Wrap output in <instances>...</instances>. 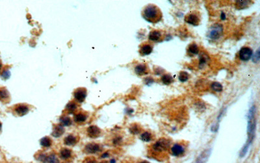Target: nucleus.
<instances>
[{"label":"nucleus","mask_w":260,"mask_h":163,"mask_svg":"<svg viewBox=\"0 0 260 163\" xmlns=\"http://www.w3.org/2000/svg\"><path fill=\"white\" fill-rule=\"evenodd\" d=\"M60 155H61V157L63 159H67L70 157L71 151L70 150V149H67V148L63 149L60 152Z\"/></svg>","instance_id":"nucleus-21"},{"label":"nucleus","mask_w":260,"mask_h":163,"mask_svg":"<svg viewBox=\"0 0 260 163\" xmlns=\"http://www.w3.org/2000/svg\"><path fill=\"white\" fill-rule=\"evenodd\" d=\"M211 88L213 91H214V92H222L223 89L222 84H221L220 83H218V82L213 83L211 84Z\"/></svg>","instance_id":"nucleus-23"},{"label":"nucleus","mask_w":260,"mask_h":163,"mask_svg":"<svg viewBox=\"0 0 260 163\" xmlns=\"http://www.w3.org/2000/svg\"><path fill=\"white\" fill-rule=\"evenodd\" d=\"M225 18H226V15L223 12H222V13H221V19H225Z\"/></svg>","instance_id":"nucleus-39"},{"label":"nucleus","mask_w":260,"mask_h":163,"mask_svg":"<svg viewBox=\"0 0 260 163\" xmlns=\"http://www.w3.org/2000/svg\"><path fill=\"white\" fill-rule=\"evenodd\" d=\"M153 50V47L150 44L142 45L140 49V54L142 55H148L150 54Z\"/></svg>","instance_id":"nucleus-14"},{"label":"nucleus","mask_w":260,"mask_h":163,"mask_svg":"<svg viewBox=\"0 0 260 163\" xmlns=\"http://www.w3.org/2000/svg\"><path fill=\"white\" fill-rule=\"evenodd\" d=\"M152 134L150 133L147 132V131L144 132L143 133H142L141 135V139L142 141L146 142H150L152 140Z\"/></svg>","instance_id":"nucleus-25"},{"label":"nucleus","mask_w":260,"mask_h":163,"mask_svg":"<svg viewBox=\"0 0 260 163\" xmlns=\"http://www.w3.org/2000/svg\"><path fill=\"white\" fill-rule=\"evenodd\" d=\"M9 96V93L7 90L4 88L0 89V97H1L2 99L5 100L6 98H8Z\"/></svg>","instance_id":"nucleus-28"},{"label":"nucleus","mask_w":260,"mask_h":163,"mask_svg":"<svg viewBox=\"0 0 260 163\" xmlns=\"http://www.w3.org/2000/svg\"><path fill=\"white\" fill-rule=\"evenodd\" d=\"M83 163H97V162L94 157H87L84 160Z\"/></svg>","instance_id":"nucleus-34"},{"label":"nucleus","mask_w":260,"mask_h":163,"mask_svg":"<svg viewBox=\"0 0 260 163\" xmlns=\"http://www.w3.org/2000/svg\"><path fill=\"white\" fill-rule=\"evenodd\" d=\"M256 107L253 106L249 110V124H248V135L249 138L246 145L250 146L254 138L256 131Z\"/></svg>","instance_id":"nucleus-2"},{"label":"nucleus","mask_w":260,"mask_h":163,"mask_svg":"<svg viewBox=\"0 0 260 163\" xmlns=\"http://www.w3.org/2000/svg\"><path fill=\"white\" fill-rule=\"evenodd\" d=\"M185 22L194 26H197L201 22V15L198 11H193L187 14L185 17Z\"/></svg>","instance_id":"nucleus-4"},{"label":"nucleus","mask_w":260,"mask_h":163,"mask_svg":"<svg viewBox=\"0 0 260 163\" xmlns=\"http://www.w3.org/2000/svg\"><path fill=\"white\" fill-rule=\"evenodd\" d=\"M2 123L0 122V131H1V129H2Z\"/></svg>","instance_id":"nucleus-41"},{"label":"nucleus","mask_w":260,"mask_h":163,"mask_svg":"<svg viewBox=\"0 0 260 163\" xmlns=\"http://www.w3.org/2000/svg\"><path fill=\"white\" fill-rule=\"evenodd\" d=\"M121 140V138H116L114 140V144H119V143L120 142Z\"/></svg>","instance_id":"nucleus-37"},{"label":"nucleus","mask_w":260,"mask_h":163,"mask_svg":"<svg viewBox=\"0 0 260 163\" xmlns=\"http://www.w3.org/2000/svg\"><path fill=\"white\" fill-rule=\"evenodd\" d=\"M108 156H109V154H108V153H107V152H106V153H103V154L102 155V158H105V157H108Z\"/></svg>","instance_id":"nucleus-38"},{"label":"nucleus","mask_w":260,"mask_h":163,"mask_svg":"<svg viewBox=\"0 0 260 163\" xmlns=\"http://www.w3.org/2000/svg\"><path fill=\"white\" fill-rule=\"evenodd\" d=\"M102 163H108L107 161H103V162H102Z\"/></svg>","instance_id":"nucleus-43"},{"label":"nucleus","mask_w":260,"mask_h":163,"mask_svg":"<svg viewBox=\"0 0 260 163\" xmlns=\"http://www.w3.org/2000/svg\"><path fill=\"white\" fill-rule=\"evenodd\" d=\"M259 49H258L257 50V51H256V53L255 54V55H254V57H253V59H252V61H253V62H258L259 61Z\"/></svg>","instance_id":"nucleus-33"},{"label":"nucleus","mask_w":260,"mask_h":163,"mask_svg":"<svg viewBox=\"0 0 260 163\" xmlns=\"http://www.w3.org/2000/svg\"><path fill=\"white\" fill-rule=\"evenodd\" d=\"M74 119L77 123H83L87 120V116L83 113H78L74 116Z\"/></svg>","instance_id":"nucleus-20"},{"label":"nucleus","mask_w":260,"mask_h":163,"mask_svg":"<svg viewBox=\"0 0 260 163\" xmlns=\"http://www.w3.org/2000/svg\"><path fill=\"white\" fill-rule=\"evenodd\" d=\"M148 38L151 41H159L161 38V32L158 30H154L150 32Z\"/></svg>","instance_id":"nucleus-13"},{"label":"nucleus","mask_w":260,"mask_h":163,"mask_svg":"<svg viewBox=\"0 0 260 163\" xmlns=\"http://www.w3.org/2000/svg\"><path fill=\"white\" fill-rule=\"evenodd\" d=\"M239 55L240 60L247 61L252 56V50L249 47H243L240 49Z\"/></svg>","instance_id":"nucleus-6"},{"label":"nucleus","mask_w":260,"mask_h":163,"mask_svg":"<svg viewBox=\"0 0 260 163\" xmlns=\"http://www.w3.org/2000/svg\"><path fill=\"white\" fill-rule=\"evenodd\" d=\"M60 122L61 124L64 126H69L72 124V120L71 118L68 116H62L60 118Z\"/></svg>","instance_id":"nucleus-24"},{"label":"nucleus","mask_w":260,"mask_h":163,"mask_svg":"<svg viewBox=\"0 0 260 163\" xmlns=\"http://www.w3.org/2000/svg\"><path fill=\"white\" fill-rule=\"evenodd\" d=\"M135 71L138 75H144L148 74L149 70L146 64H139L135 66Z\"/></svg>","instance_id":"nucleus-10"},{"label":"nucleus","mask_w":260,"mask_h":163,"mask_svg":"<svg viewBox=\"0 0 260 163\" xmlns=\"http://www.w3.org/2000/svg\"><path fill=\"white\" fill-rule=\"evenodd\" d=\"M115 162H116V161H115V159H112V160H110V163H115Z\"/></svg>","instance_id":"nucleus-40"},{"label":"nucleus","mask_w":260,"mask_h":163,"mask_svg":"<svg viewBox=\"0 0 260 163\" xmlns=\"http://www.w3.org/2000/svg\"><path fill=\"white\" fill-rule=\"evenodd\" d=\"M173 77L170 74H165L162 76L161 81L165 85H169L173 82Z\"/></svg>","instance_id":"nucleus-19"},{"label":"nucleus","mask_w":260,"mask_h":163,"mask_svg":"<svg viewBox=\"0 0 260 163\" xmlns=\"http://www.w3.org/2000/svg\"><path fill=\"white\" fill-rule=\"evenodd\" d=\"M1 68H2V64L0 63V69H1Z\"/></svg>","instance_id":"nucleus-44"},{"label":"nucleus","mask_w":260,"mask_h":163,"mask_svg":"<svg viewBox=\"0 0 260 163\" xmlns=\"http://www.w3.org/2000/svg\"><path fill=\"white\" fill-rule=\"evenodd\" d=\"M171 142L166 139H161L155 142L152 146L153 150L155 152H162L170 148Z\"/></svg>","instance_id":"nucleus-3"},{"label":"nucleus","mask_w":260,"mask_h":163,"mask_svg":"<svg viewBox=\"0 0 260 163\" xmlns=\"http://www.w3.org/2000/svg\"><path fill=\"white\" fill-rule=\"evenodd\" d=\"M51 140L49 137H48V136H45V137L42 138L41 140V144L46 148H48L51 146Z\"/></svg>","instance_id":"nucleus-26"},{"label":"nucleus","mask_w":260,"mask_h":163,"mask_svg":"<svg viewBox=\"0 0 260 163\" xmlns=\"http://www.w3.org/2000/svg\"><path fill=\"white\" fill-rule=\"evenodd\" d=\"M76 109H77V105H76V104L74 102H70L67 105V109L70 113L74 112Z\"/></svg>","instance_id":"nucleus-29"},{"label":"nucleus","mask_w":260,"mask_h":163,"mask_svg":"<svg viewBox=\"0 0 260 163\" xmlns=\"http://www.w3.org/2000/svg\"><path fill=\"white\" fill-rule=\"evenodd\" d=\"M64 144H66L67 146H73L77 143V139L76 136L70 135L64 139Z\"/></svg>","instance_id":"nucleus-17"},{"label":"nucleus","mask_w":260,"mask_h":163,"mask_svg":"<svg viewBox=\"0 0 260 163\" xmlns=\"http://www.w3.org/2000/svg\"><path fill=\"white\" fill-rule=\"evenodd\" d=\"M10 75H11V73H10V71L9 70H5L4 71H3V73L1 74V76L3 79H9Z\"/></svg>","instance_id":"nucleus-31"},{"label":"nucleus","mask_w":260,"mask_h":163,"mask_svg":"<svg viewBox=\"0 0 260 163\" xmlns=\"http://www.w3.org/2000/svg\"><path fill=\"white\" fill-rule=\"evenodd\" d=\"M185 152V149L184 146L180 144H175L171 148V153L175 157H180L184 155Z\"/></svg>","instance_id":"nucleus-7"},{"label":"nucleus","mask_w":260,"mask_h":163,"mask_svg":"<svg viewBox=\"0 0 260 163\" xmlns=\"http://www.w3.org/2000/svg\"><path fill=\"white\" fill-rule=\"evenodd\" d=\"M64 132V127L61 125H57L54 129V131L53 132H52V136H54V137L58 138V137H60L61 135H63Z\"/></svg>","instance_id":"nucleus-16"},{"label":"nucleus","mask_w":260,"mask_h":163,"mask_svg":"<svg viewBox=\"0 0 260 163\" xmlns=\"http://www.w3.org/2000/svg\"><path fill=\"white\" fill-rule=\"evenodd\" d=\"M87 90L85 88H80L74 92V97L78 102H83L86 98Z\"/></svg>","instance_id":"nucleus-8"},{"label":"nucleus","mask_w":260,"mask_h":163,"mask_svg":"<svg viewBox=\"0 0 260 163\" xmlns=\"http://www.w3.org/2000/svg\"><path fill=\"white\" fill-rule=\"evenodd\" d=\"M141 163H150L149 162H148V161H142V162H141Z\"/></svg>","instance_id":"nucleus-42"},{"label":"nucleus","mask_w":260,"mask_h":163,"mask_svg":"<svg viewBox=\"0 0 260 163\" xmlns=\"http://www.w3.org/2000/svg\"><path fill=\"white\" fill-rule=\"evenodd\" d=\"M15 112L18 115L22 116L24 115H25L29 112V108L26 105H20L16 107Z\"/></svg>","instance_id":"nucleus-15"},{"label":"nucleus","mask_w":260,"mask_h":163,"mask_svg":"<svg viewBox=\"0 0 260 163\" xmlns=\"http://www.w3.org/2000/svg\"><path fill=\"white\" fill-rule=\"evenodd\" d=\"M223 33V27L221 24H214L212 25V27L210 28L208 33V36H209L212 40H217L219 38L220 36Z\"/></svg>","instance_id":"nucleus-5"},{"label":"nucleus","mask_w":260,"mask_h":163,"mask_svg":"<svg viewBox=\"0 0 260 163\" xmlns=\"http://www.w3.org/2000/svg\"><path fill=\"white\" fill-rule=\"evenodd\" d=\"M130 131H131L132 133L137 134L140 131V129L138 126H136V125H135L134 126L131 127V128H130Z\"/></svg>","instance_id":"nucleus-32"},{"label":"nucleus","mask_w":260,"mask_h":163,"mask_svg":"<svg viewBox=\"0 0 260 163\" xmlns=\"http://www.w3.org/2000/svg\"><path fill=\"white\" fill-rule=\"evenodd\" d=\"M188 78H189V74H188L187 71H181L179 74V80L181 82L187 81L188 79Z\"/></svg>","instance_id":"nucleus-27"},{"label":"nucleus","mask_w":260,"mask_h":163,"mask_svg":"<svg viewBox=\"0 0 260 163\" xmlns=\"http://www.w3.org/2000/svg\"><path fill=\"white\" fill-rule=\"evenodd\" d=\"M145 83L146 84L149 85V84H152L154 82V79H152V77H146V78H145Z\"/></svg>","instance_id":"nucleus-35"},{"label":"nucleus","mask_w":260,"mask_h":163,"mask_svg":"<svg viewBox=\"0 0 260 163\" xmlns=\"http://www.w3.org/2000/svg\"><path fill=\"white\" fill-rule=\"evenodd\" d=\"M142 16L147 22L156 24L161 19L162 12L158 6L154 4H149L143 9Z\"/></svg>","instance_id":"nucleus-1"},{"label":"nucleus","mask_w":260,"mask_h":163,"mask_svg":"<svg viewBox=\"0 0 260 163\" xmlns=\"http://www.w3.org/2000/svg\"><path fill=\"white\" fill-rule=\"evenodd\" d=\"M207 61V58H205L204 57H200V66L201 65H203Z\"/></svg>","instance_id":"nucleus-36"},{"label":"nucleus","mask_w":260,"mask_h":163,"mask_svg":"<svg viewBox=\"0 0 260 163\" xmlns=\"http://www.w3.org/2000/svg\"><path fill=\"white\" fill-rule=\"evenodd\" d=\"M87 133L90 137L96 138L100 135L101 131L97 126H91L87 129Z\"/></svg>","instance_id":"nucleus-12"},{"label":"nucleus","mask_w":260,"mask_h":163,"mask_svg":"<svg viewBox=\"0 0 260 163\" xmlns=\"http://www.w3.org/2000/svg\"><path fill=\"white\" fill-rule=\"evenodd\" d=\"M188 50L189 51V53L193 55H197L199 53V49L196 44H191L189 45V46L188 48Z\"/></svg>","instance_id":"nucleus-22"},{"label":"nucleus","mask_w":260,"mask_h":163,"mask_svg":"<svg viewBox=\"0 0 260 163\" xmlns=\"http://www.w3.org/2000/svg\"><path fill=\"white\" fill-rule=\"evenodd\" d=\"M100 151V147L98 144H93V143H90V144H87L85 148H84V152L86 153H96Z\"/></svg>","instance_id":"nucleus-11"},{"label":"nucleus","mask_w":260,"mask_h":163,"mask_svg":"<svg viewBox=\"0 0 260 163\" xmlns=\"http://www.w3.org/2000/svg\"><path fill=\"white\" fill-rule=\"evenodd\" d=\"M39 159L42 161L44 163H59L57 157L54 154L50 155L48 156L46 155H41Z\"/></svg>","instance_id":"nucleus-9"},{"label":"nucleus","mask_w":260,"mask_h":163,"mask_svg":"<svg viewBox=\"0 0 260 163\" xmlns=\"http://www.w3.org/2000/svg\"><path fill=\"white\" fill-rule=\"evenodd\" d=\"M250 2V1H246V0H245V1H236V6L238 9H243L248 7Z\"/></svg>","instance_id":"nucleus-18"},{"label":"nucleus","mask_w":260,"mask_h":163,"mask_svg":"<svg viewBox=\"0 0 260 163\" xmlns=\"http://www.w3.org/2000/svg\"><path fill=\"white\" fill-rule=\"evenodd\" d=\"M207 157V153H202L200 157L197 159V161L196 163H205L206 161Z\"/></svg>","instance_id":"nucleus-30"}]
</instances>
